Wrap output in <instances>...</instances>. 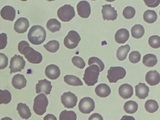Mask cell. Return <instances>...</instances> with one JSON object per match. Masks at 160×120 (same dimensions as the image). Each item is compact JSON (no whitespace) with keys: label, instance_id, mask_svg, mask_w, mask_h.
<instances>
[{"label":"cell","instance_id":"6da1fadb","mask_svg":"<svg viewBox=\"0 0 160 120\" xmlns=\"http://www.w3.org/2000/svg\"><path fill=\"white\" fill-rule=\"evenodd\" d=\"M18 49L19 52L24 55L27 60L31 63L39 64L42 60V54L30 47L29 44L26 41L20 42L18 44Z\"/></svg>","mask_w":160,"mask_h":120},{"label":"cell","instance_id":"7a4b0ae2","mask_svg":"<svg viewBox=\"0 0 160 120\" xmlns=\"http://www.w3.org/2000/svg\"><path fill=\"white\" fill-rule=\"evenodd\" d=\"M46 33L44 28L38 25L33 26L29 30L28 37L29 41L32 44L38 45L45 40Z\"/></svg>","mask_w":160,"mask_h":120},{"label":"cell","instance_id":"3957f363","mask_svg":"<svg viewBox=\"0 0 160 120\" xmlns=\"http://www.w3.org/2000/svg\"><path fill=\"white\" fill-rule=\"evenodd\" d=\"M99 74V66L96 64L91 65L85 69L83 79L88 86H94L98 82Z\"/></svg>","mask_w":160,"mask_h":120},{"label":"cell","instance_id":"277c9868","mask_svg":"<svg viewBox=\"0 0 160 120\" xmlns=\"http://www.w3.org/2000/svg\"><path fill=\"white\" fill-rule=\"evenodd\" d=\"M48 104L47 97L43 93H41L36 97L34 99L33 111L37 115H42L46 112Z\"/></svg>","mask_w":160,"mask_h":120},{"label":"cell","instance_id":"5b68a950","mask_svg":"<svg viewBox=\"0 0 160 120\" xmlns=\"http://www.w3.org/2000/svg\"><path fill=\"white\" fill-rule=\"evenodd\" d=\"M126 74V71L123 68L111 67L108 70L107 78L109 82L115 83L119 79L124 78Z\"/></svg>","mask_w":160,"mask_h":120},{"label":"cell","instance_id":"8992f818","mask_svg":"<svg viewBox=\"0 0 160 120\" xmlns=\"http://www.w3.org/2000/svg\"><path fill=\"white\" fill-rule=\"evenodd\" d=\"M57 16L62 21L69 22L75 16L74 8L70 4H65L58 9Z\"/></svg>","mask_w":160,"mask_h":120},{"label":"cell","instance_id":"52a82bcc","mask_svg":"<svg viewBox=\"0 0 160 120\" xmlns=\"http://www.w3.org/2000/svg\"><path fill=\"white\" fill-rule=\"evenodd\" d=\"M81 40V37L77 32L70 30L64 39V44L67 48L73 49L78 46Z\"/></svg>","mask_w":160,"mask_h":120},{"label":"cell","instance_id":"ba28073f","mask_svg":"<svg viewBox=\"0 0 160 120\" xmlns=\"http://www.w3.org/2000/svg\"><path fill=\"white\" fill-rule=\"evenodd\" d=\"M26 61L22 57L15 54L11 58L10 65L9 67L10 69V74L16 72H21L24 69Z\"/></svg>","mask_w":160,"mask_h":120},{"label":"cell","instance_id":"9c48e42d","mask_svg":"<svg viewBox=\"0 0 160 120\" xmlns=\"http://www.w3.org/2000/svg\"><path fill=\"white\" fill-rule=\"evenodd\" d=\"M95 107V102L92 99L89 97L82 98L78 104L79 111L84 114H89L93 111Z\"/></svg>","mask_w":160,"mask_h":120},{"label":"cell","instance_id":"30bf717a","mask_svg":"<svg viewBox=\"0 0 160 120\" xmlns=\"http://www.w3.org/2000/svg\"><path fill=\"white\" fill-rule=\"evenodd\" d=\"M61 101L65 108H72L76 105L78 98L75 94L69 91L61 96Z\"/></svg>","mask_w":160,"mask_h":120},{"label":"cell","instance_id":"8fae6325","mask_svg":"<svg viewBox=\"0 0 160 120\" xmlns=\"http://www.w3.org/2000/svg\"><path fill=\"white\" fill-rule=\"evenodd\" d=\"M101 10L102 18L104 20L114 21L118 16L117 11L112 7L111 4H105L102 6Z\"/></svg>","mask_w":160,"mask_h":120},{"label":"cell","instance_id":"7c38bea8","mask_svg":"<svg viewBox=\"0 0 160 120\" xmlns=\"http://www.w3.org/2000/svg\"><path fill=\"white\" fill-rule=\"evenodd\" d=\"M77 9L78 15L82 18H88L90 14V5L86 1L79 2L77 5Z\"/></svg>","mask_w":160,"mask_h":120},{"label":"cell","instance_id":"4fadbf2b","mask_svg":"<svg viewBox=\"0 0 160 120\" xmlns=\"http://www.w3.org/2000/svg\"><path fill=\"white\" fill-rule=\"evenodd\" d=\"M52 87L51 82L46 79L38 80L36 85V93L43 92L46 95L49 94Z\"/></svg>","mask_w":160,"mask_h":120},{"label":"cell","instance_id":"5bb4252c","mask_svg":"<svg viewBox=\"0 0 160 120\" xmlns=\"http://www.w3.org/2000/svg\"><path fill=\"white\" fill-rule=\"evenodd\" d=\"M29 26L28 19L25 18L21 17L18 18L14 24V30L16 32L22 33L26 32Z\"/></svg>","mask_w":160,"mask_h":120},{"label":"cell","instance_id":"9a60e30c","mask_svg":"<svg viewBox=\"0 0 160 120\" xmlns=\"http://www.w3.org/2000/svg\"><path fill=\"white\" fill-rule=\"evenodd\" d=\"M60 70L59 68L54 64H50L46 68L45 73L46 76L51 80H55L58 78L60 74Z\"/></svg>","mask_w":160,"mask_h":120},{"label":"cell","instance_id":"2e32d148","mask_svg":"<svg viewBox=\"0 0 160 120\" xmlns=\"http://www.w3.org/2000/svg\"><path fill=\"white\" fill-rule=\"evenodd\" d=\"M0 14L4 19L9 21H13L16 16L15 9L10 6H4L1 10Z\"/></svg>","mask_w":160,"mask_h":120},{"label":"cell","instance_id":"e0dca14e","mask_svg":"<svg viewBox=\"0 0 160 120\" xmlns=\"http://www.w3.org/2000/svg\"><path fill=\"white\" fill-rule=\"evenodd\" d=\"M145 80L151 86L156 85L160 82V74L156 70L149 71L146 74Z\"/></svg>","mask_w":160,"mask_h":120},{"label":"cell","instance_id":"ac0fdd59","mask_svg":"<svg viewBox=\"0 0 160 120\" xmlns=\"http://www.w3.org/2000/svg\"><path fill=\"white\" fill-rule=\"evenodd\" d=\"M118 93L123 98L126 99L130 98L133 95L132 87L128 83L121 85L118 88Z\"/></svg>","mask_w":160,"mask_h":120},{"label":"cell","instance_id":"d6986e66","mask_svg":"<svg viewBox=\"0 0 160 120\" xmlns=\"http://www.w3.org/2000/svg\"><path fill=\"white\" fill-rule=\"evenodd\" d=\"M136 95L140 99H145L148 95L149 88L144 83L139 82L135 86Z\"/></svg>","mask_w":160,"mask_h":120},{"label":"cell","instance_id":"ffe728a7","mask_svg":"<svg viewBox=\"0 0 160 120\" xmlns=\"http://www.w3.org/2000/svg\"><path fill=\"white\" fill-rule=\"evenodd\" d=\"M27 81L23 75L18 74L14 75L12 79V83L16 89L20 90L26 86Z\"/></svg>","mask_w":160,"mask_h":120},{"label":"cell","instance_id":"44dd1931","mask_svg":"<svg viewBox=\"0 0 160 120\" xmlns=\"http://www.w3.org/2000/svg\"><path fill=\"white\" fill-rule=\"evenodd\" d=\"M129 33L128 31L124 28L118 30L115 35V39L119 44H123L128 39Z\"/></svg>","mask_w":160,"mask_h":120},{"label":"cell","instance_id":"7402d4cb","mask_svg":"<svg viewBox=\"0 0 160 120\" xmlns=\"http://www.w3.org/2000/svg\"><path fill=\"white\" fill-rule=\"evenodd\" d=\"M95 91L97 95L101 98L106 97L111 92L110 88L105 83H100L95 88Z\"/></svg>","mask_w":160,"mask_h":120},{"label":"cell","instance_id":"603a6c76","mask_svg":"<svg viewBox=\"0 0 160 120\" xmlns=\"http://www.w3.org/2000/svg\"><path fill=\"white\" fill-rule=\"evenodd\" d=\"M17 109L20 117L23 119H28L31 116L30 110L25 103L21 102L18 103Z\"/></svg>","mask_w":160,"mask_h":120},{"label":"cell","instance_id":"cb8c5ba5","mask_svg":"<svg viewBox=\"0 0 160 120\" xmlns=\"http://www.w3.org/2000/svg\"><path fill=\"white\" fill-rule=\"evenodd\" d=\"M142 62L143 64L146 66L152 67L157 64L158 59L155 54L148 53L143 57Z\"/></svg>","mask_w":160,"mask_h":120},{"label":"cell","instance_id":"d4e9b609","mask_svg":"<svg viewBox=\"0 0 160 120\" xmlns=\"http://www.w3.org/2000/svg\"><path fill=\"white\" fill-rule=\"evenodd\" d=\"M130 49V47L128 44L119 47L117 51V58L119 61H123L126 59Z\"/></svg>","mask_w":160,"mask_h":120},{"label":"cell","instance_id":"484cf974","mask_svg":"<svg viewBox=\"0 0 160 120\" xmlns=\"http://www.w3.org/2000/svg\"><path fill=\"white\" fill-rule=\"evenodd\" d=\"M64 81L70 85L77 86H82V82L80 79L76 76L67 75L64 77Z\"/></svg>","mask_w":160,"mask_h":120},{"label":"cell","instance_id":"4316f807","mask_svg":"<svg viewBox=\"0 0 160 120\" xmlns=\"http://www.w3.org/2000/svg\"><path fill=\"white\" fill-rule=\"evenodd\" d=\"M47 28L52 32L59 31L61 28V24L57 19L51 18L47 22Z\"/></svg>","mask_w":160,"mask_h":120},{"label":"cell","instance_id":"83f0119b","mask_svg":"<svg viewBox=\"0 0 160 120\" xmlns=\"http://www.w3.org/2000/svg\"><path fill=\"white\" fill-rule=\"evenodd\" d=\"M145 32L143 27L140 24H137L133 26L131 29L132 36L136 38H141Z\"/></svg>","mask_w":160,"mask_h":120},{"label":"cell","instance_id":"f1b7e54d","mask_svg":"<svg viewBox=\"0 0 160 120\" xmlns=\"http://www.w3.org/2000/svg\"><path fill=\"white\" fill-rule=\"evenodd\" d=\"M157 17L156 13L153 10H148L144 12L143 15L144 21L149 23L154 22L156 21Z\"/></svg>","mask_w":160,"mask_h":120},{"label":"cell","instance_id":"f546056e","mask_svg":"<svg viewBox=\"0 0 160 120\" xmlns=\"http://www.w3.org/2000/svg\"><path fill=\"white\" fill-rule=\"evenodd\" d=\"M138 108L137 103L133 100H129L125 102L123 108L125 112L129 114H133L135 112Z\"/></svg>","mask_w":160,"mask_h":120},{"label":"cell","instance_id":"4dcf8cb0","mask_svg":"<svg viewBox=\"0 0 160 120\" xmlns=\"http://www.w3.org/2000/svg\"><path fill=\"white\" fill-rule=\"evenodd\" d=\"M145 108L147 111L153 113L156 112L159 108V105L155 100L149 99L147 100L145 103Z\"/></svg>","mask_w":160,"mask_h":120},{"label":"cell","instance_id":"1f68e13d","mask_svg":"<svg viewBox=\"0 0 160 120\" xmlns=\"http://www.w3.org/2000/svg\"><path fill=\"white\" fill-rule=\"evenodd\" d=\"M59 43L56 40H52L49 41L43 46L48 52L52 53L56 52L59 48Z\"/></svg>","mask_w":160,"mask_h":120},{"label":"cell","instance_id":"d6a6232c","mask_svg":"<svg viewBox=\"0 0 160 120\" xmlns=\"http://www.w3.org/2000/svg\"><path fill=\"white\" fill-rule=\"evenodd\" d=\"M11 99V94L9 91L0 89V104H8L10 102Z\"/></svg>","mask_w":160,"mask_h":120},{"label":"cell","instance_id":"836d02e7","mask_svg":"<svg viewBox=\"0 0 160 120\" xmlns=\"http://www.w3.org/2000/svg\"><path fill=\"white\" fill-rule=\"evenodd\" d=\"M77 118V115L74 111L64 110L61 112L59 115V119L60 120H76Z\"/></svg>","mask_w":160,"mask_h":120},{"label":"cell","instance_id":"e575fe53","mask_svg":"<svg viewBox=\"0 0 160 120\" xmlns=\"http://www.w3.org/2000/svg\"><path fill=\"white\" fill-rule=\"evenodd\" d=\"M149 46L153 48H158L160 47V37L157 35L150 37L148 39Z\"/></svg>","mask_w":160,"mask_h":120},{"label":"cell","instance_id":"d590c367","mask_svg":"<svg viewBox=\"0 0 160 120\" xmlns=\"http://www.w3.org/2000/svg\"><path fill=\"white\" fill-rule=\"evenodd\" d=\"M135 13V10L133 7L128 6L123 9L122 14L126 19H131L134 17Z\"/></svg>","mask_w":160,"mask_h":120},{"label":"cell","instance_id":"8d00e7d4","mask_svg":"<svg viewBox=\"0 0 160 120\" xmlns=\"http://www.w3.org/2000/svg\"><path fill=\"white\" fill-rule=\"evenodd\" d=\"M89 65L94 63H95L98 65L100 68V72H101L104 70L105 66L103 62L99 58L97 57H92L90 58L88 62Z\"/></svg>","mask_w":160,"mask_h":120},{"label":"cell","instance_id":"74e56055","mask_svg":"<svg viewBox=\"0 0 160 120\" xmlns=\"http://www.w3.org/2000/svg\"><path fill=\"white\" fill-rule=\"evenodd\" d=\"M72 61L74 66L80 69L83 68L86 65L83 58L79 56H74L72 58Z\"/></svg>","mask_w":160,"mask_h":120},{"label":"cell","instance_id":"f35d334b","mask_svg":"<svg viewBox=\"0 0 160 120\" xmlns=\"http://www.w3.org/2000/svg\"><path fill=\"white\" fill-rule=\"evenodd\" d=\"M129 59L132 63H136L141 60V54L138 51H134L131 52L129 54Z\"/></svg>","mask_w":160,"mask_h":120},{"label":"cell","instance_id":"ab89813d","mask_svg":"<svg viewBox=\"0 0 160 120\" xmlns=\"http://www.w3.org/2000/svg\"><path fill=\"white\" fill-rule=\"evenodd\" d=\"M8 64V57L4 53H0V69L6 68Z\"/></svg>","mask_w":160,"mask_h":120},{"label":"cell","instance_id":"60d3db41","mask_svg":"<svg viewBox=\"0 0 160 120\" xmlns=\"http://www.w3.org/2000/svg\"><path fill=\"white\" fill-rule=\"evenodd\" d=\"M7 44V34L4 33L0 34V50L4 48Z\"/></svg>","mask_w":160,"mask_h":120},{"label":"cell","instance_id":"b9f144b4","mask_svg":"<svg viewBox=\"0 0 160 120\" xmlns=\"http://www.w3.org/2000/svg\"><path fill=\"white\" fill-rule=\"evenodd\" d=\"M145 4L150 8H155L160 4V0H143Z\"/></svg>","mask_w":160,"mask_h":120},{"label":"cell","instance_id":"7bdbcfd3","mask_svg":"<svg viewBox=\"0 0 160 120\" xmlns=\"http://www.w3.org/2000/svg\"><path fill=\"white\" fill-rule=\"evenodd\" d=\"M88 120H101L103 119L102 115L97 113L92 114L89 118Z\"/></svg>","mask_w":160,"mask_h":120},{"label":"cell","instance_id":"ee69618b","mask_svg":"<svg viewBox=\"0 0 160 120\" xmlns=\"http://www.w3.org/2000/svg\"><path fill=\"white\" fill-rule=\"evenodd\" d=\"M57 119L56 118L53 114H48L45 116L43 118V120H55Z\"/></svg>","mask_w":160,"mask_h":120},{"label":"cell","instance_id":"f6af8a7d","mask_svg":"<svg viewBox=\"0 0 160 120\" xmlns=\"http://www.w3.org/2000/svg\"><path fill=\"white\" fill-rule=\"evenodd\" d=\"M122 119H126V120H135V119L132 117L130 116H124L122 117V118L121 120Z\"/></svg>","mask_w":160,"mask_h":120},{"label":"cell","instance_id":"bcb514c9","mask_svg":"<svg viewBox=\"0 0 160 120\" xmlns=\"http://www.w3.org/2000/svg\"><path fill=\"white\" fill-rule=\"evenodd\" d=\"M106 0V1L108 2H113L115 1L116 0Z\"/></svg>","mask_w":160,"mask_h":120},{"label":"cell","instance_id":"7dc6e473","mask_svg":"<svg viewBox=\"0 0 160 120\" xmlns=\"http://www.w3.org/2000/svg\"><path fill=\"white\" fill-rule=\"evenodd\" d=\"M47 0L50 2V1H54L55 0Z\"/></svg>","mask_w":160,"mask_h":120},{"label":"cell","instance_id":"c3c4849f","mask_svg":"<svg viewBox=\"0 0 160 120\" xmlns=\"http://www.w3.org/2000/svg\"><path fill=\"white\" fill-rule=\"evenodd\" d=\"M22 1H27V0H20Z\"/></svg>","mask_w":160,"mask_h":120},{"label":"cell","instance_id":"681fc988","mask_svg":"<svg viewBox=\"0 0 160 120\" xmlns=\"http://www.w3.org/2000/svg\"><path fill=\"white\" fill-rule=\"evenodd\" d=\"M91 1H95V0H91Z\"/></svg>","mask_w":160,"mask_h":120}]
</instances>
